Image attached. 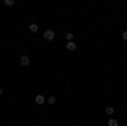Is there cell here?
Here are the masks:
<instances>
[{
    "instance_id": "obj_1",
    "label": "cell",
    "mask_w": 127,
    "mask_h": 126,
    "mask_svg": "<svg viewBox=\"0 0 127 126\" xmlns=\"http://www.w3.org/2000/svg\"><path fill=\"white\" fill-rule=\"evenodd\" d=\"M42 38L46 39V41H54V38H56V32H54L53 29H48V31H44Z\"/></svg>"
},
{
    "instance_id": "obj_9",
    "label": "cell",
    "mask_w": 127,
    "mask_h": 126,
    "mask_svg": "<svg viewBox=\"0 0 127 126\" xmlns=\"http://www.w3.org/2000/svg\"><path fill=\"white\" fill-rule=\"evenodd\" d=\"M48 102H49V104H54V102H56V97H54V96H49L48 97Z\"/></svg>"
},
{
    "instance_id": "obj_3",
    "label": "cell",
    "mask_w": 127,
    "mask_h": 126,
    "mask_svg": "<svg viewBox=\"0 0 127 126\" xmlns=\"http://www.w3.org/2000/svg\"><path fill=\"white\" fill-rule=\"evenodd\" d=\"M29 31L32 32V34H36V32L39 31V26H37L36 22H32V24H29Z\"/></svg>"
},
{
    "instance_id": "obj_4",
    "label": "cell",
    "mask_w": 127,
    "mask_h": 126,
    "mask_svg": "<svg viewBox=\"0 0 127 126\" xmlns=\"http://www.w3.org/2000/svg\"><path fill=\"white\" fill-rule=\"evenodd\" d=\"M66 49H68V51H75V49H76V43H75V41L66 43Z\"/></svg>"
},
{
    "instance_id": "obj_5",
    "label": "cell",
    "mask_w": 127,
    "mask_h": 126,
    "mask_svg": "<svg viewBox=\"0 0 127 126\" xmlns=\"http://www.w3.org/2000/svg\"><path fill=\"white\" fill-rule=\"evenodd\" d=\"M34 101H36V104H44V102H46V97L44 96H36V99H34Z\"/></svg>"
},
{
    "instance_id": "obj_8",
    "label": "cell",
    "mask_w": 127,
    "mask_h": 126,
    "mask_svg": "<svg viewBox=\"0 0 127 126\" xmlns=\"http://www.w3.org/2000/svg\"><path fill=\"white\" fill-rule=\"evenodd\" d=\"M3 3H5L7 7H12V5H15V2H14V0H5Z\"/></svg>"
},
{
    "instance_id": "obj_7",
    "label": "cell",
    "mask_w": 127,
    "mask_h": 126,
    "mask_svg": "<svg viewBox=\"0 0 127 126\" xmlns=\"http://www.w3.org/2000/svg\"><path fill=\"white\" fill-rule=\"evenodd\" d=\"M107 125L108 126H119V121H117V119H114V118H110V119L107 121Z\"/></svg>"
},
{
    "instance_id": "obj_2",
    "label": "cell",
    "mask_w": 127,
    "mask_h": 126,
    "mask_svg": "<svg viewBox=\"0 0 127 126\" xmlns=\"http://www.w3.org/2000/svg\"><path fill=\"white\" fill-rule=\"evenodd\" d=\"M19 61H20V65H22V67H29V63H31V58L27 56V55H22Z\"/></svg>"
},
{
    "instance_id": "obj_11",
    "label": "cell",
    "mask_w": 127,
    "mask_h": 126,
    "mask_svg": "<svg viewBox=\"0 0 127 126\" xmlns=\"http://www.w3.org/2000/svg\"><path fill=\"white\" fill-rule=\"evenodd\" d=\"M122 39H126V41H127V31H124V32H122Z\"/></svg>"
},
{
    "instance_id": "obj_6",
    "label": "cell",
    "mask_w": 127,
    "mask_h": 126,
    "mask_svg": "<svg viewBox=\"0 0 127 126\" xmlns=\"http://www.w3.org/2000/svg\"><path fill=\"white\" fill-rule=\"evenodd\" d=\"M105 113H107V116H114V113H115V109L112 106H107L105 107Z\"/></svg>"
},
{
    "instance_id": "obj_12",
    "label": "cell",
    "mask_w": 127,
    "mask_h": 126,
    "mask_svg": "<svg viewBox=\"0 0 127 126\" xmlns=\"http://www.w3.org/2000/svg\"><path fill=\"white\" fill-rule=\"evenodd\" d=\"M2 94H3V89H2V87H0V96H2Z\"/></svg>"
},
{
    "instance_id": "obj_10",
    "label": "cell",
    "mask_w": 127,
    "mask_h": 126,
    "mask_svg": "<svg viewBox=\"0 0 127 126\" xmlns=\"http://www.w3.org/2000/svg\"><path fill=\"white\" fill-rule=\"evenodd\" d=\"M66 39H68V43L73 41V32H66Z\"/></svg>"
}]
</instances>
